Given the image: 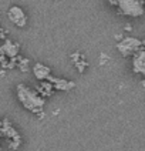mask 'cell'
Instances as JSON below:
<instances>
[{
  "label": "cell",
  "mask_w": 145,
  "mask_h": 151,
  "mask_svg": "<svg viewBox=\"0 0 145 151\" xmlns=\"http://www.w3.org/2000/svg\"><path fill=\"white\" fill-rule=\"evenodd\" d=\"M141 44H142V49H145V39L144 40H141Z\"/></svg>",
  "instance_id": "obj_14"
},
{
  "label": "cell",
  "mask_w": 145,
  "mask_h": 151,
  "mask_svg": "<svg viewBox=\"0 0 145 151\" xmlns=\"http://www.w3.org/2000/svg\"><path fill=\"white\" fill-rule=\"evenodd\" d=\"M108 3H110L111 6H115V0H108Z\"/></svg>",
  "instance_id": "obj_13"
},
{
  "label": "cell",
  "mask_w": 145,
  "mask_h": 151,
  "mask_svg": "<svg viewBox=\"0 0 145 151\" xmlns=\"http://www.w3.org/2000/svg\"><path fill=\"white\" fill-rule=\"evenodd\" d=\"M36 91L39 93L41 97H50L53 91H54V87H53V84L50 81H47V80H43V83H40L37 87H36Z\"/></svg>",
  "instance_id": "obj_9"
},
{
  "label": "cell",
  "mask_w": 145,
  "mask_h": 151,
  "mask_svg": "<svg viewBox=\"0 0 145 151\" xmlns=\"http://www.w3.org/2000/svg\"><path fill=\"white\" fill-rule=\"evenodd\" d=\"M115 6L119 13L124 16L139 17L144 14V1L142 0H115Z\"/></svg>",
  "instance_id": "obj_2"
},
{
  "label": "cell",
  "mask_w": 145,
  "mask_h": 151,
  "mask_svg": "<svg viewBox=\"0 0 145 151\" xmlns=\"http://www.w3.org/2000/svg\"><path fill=\"white\" fill-rule=\"evenodd\" d=\"M47 81H50L54 87V90H59V91H68V90H73L76 87V83L71 81V80H66V78H59V77H53L49 76L47 77Z\"/></svg>",
  "instance_id": "obj_6"
},
{
  "label": "cell",
  "mask_w": 145,
  "mask_h": 151,
  "mask_svg": "<svg viewBox=\"0 0 145 151\" xmlns=\"http://www.w3.org/2000/svg\"><path fill=\"white\" fill-rule=\"evenodd\" d=\"M117 49L122 56H131V54H135L138 50L142 49V44L141 40H138L135 37H124L121 42L117 44Z\"/></svg>",
  "instance_id": "obj_3"
},
{
  "label": "cell",
  "mask_w": 145,
  "mask_h": 151,
  "mask_svg": "<svg viewBox=\"0 0 145 151\" xmlns=\"http://www.w3.org/2000/svg\"><path fill=\"white\" fill-rule=\"evenodd\" d=\"M6 36H7V32L0 27V40H6Z\"/></svg>",
  "instance_id": "obj_12"
},
{
  "label": "cell",
  "mask_w": 145,
  "mask_h": 151,
  "mask_svg": "<svg viewBox=\"0 0 145 151\" xmlns=\"http://www.w3.org/2000/svg\"><path fill=\"white\" fill-rule=\"evenodd\" d=\"M33 74L37 80L43 81V80H47V77L51 74V70L50 67L44 66L43 63H36L33 66Z\"/></svg>",
  "instance_id": "obj_8"
},
{
  "label": "cell",
  "mask_w": 145,
  "mask_h": 151,
  "mask_svg": "<svg viewBox=\"0 0 145 151\" xmlns=\"http://www.w3.org/2000/svg\"><path fill=\"white\" fill-rule=\"evenodd\" d=\"M16 94L19 101L21 103V106L26 110L31 111L34 114H39V117L41 118L43 110H44V104H46V99L41 97L36 90L29 88L24 84H17L16 86Z\"/></svg>",
  "instance_id": "obj_1"
},
{
  "label": "cell",
  "mask_w": 145,
  "mask_h": 151,
  "mask_svg": "<svg viewBox=\"0 0 145 151\" xmlns=\"http://www.w3.org/2000/svg\"><path fill=\"white\" fill-rule=\"evenodd\" d=\"M7 16L10 19V22L13 24H16L17 27H24L27 24V16H26L24 10L19 6H11L9 9Z\"/></svg>",
  "instance_id": "obj_4"
},
{
  "label": "cell",
  "mask_w": 145,
  "mask_h": 151,
  "mask_svg": "<svg viewBox=\"0 0 145 151\" xmlns=\"http://www.w3.org/2000/svg\"><path fill=\"white\" fill-rule=\"evenodd\" d=\"M132 70L134 73L145 76V50H138L132 59Z\"/></svg>",
  "instance_id": "obj_7"
},
{
  "label": "cell",
  "mask_w": 145,
  "mask_h": 151,
  "mask_svg": "<svg viewBox=\"0 0 145 151\" xmlns=\"http://www.w3.org/2000/svg\"><path fill=\"white\" fill-rule=\"evenodd\" d=\"M0 151H3V150H0Z\"/></svg>",
  "instance_id": "obj_15"
},
{
  "label": "cell",
  "mask_w": 145,
  "mask_h": 151,
  "mask_svg": "<svg viewBox=\"0 0 145 151\" xmlns=\"http://www.w3.org/2000/svg\"><path fill=\"white\" fill-rule=\"evenodd\" d=\"M74 64H76L77 70H78L80 73H84V68L87 67V66H88V63L85 61V57L83 56V54H81V57H80V59L74 61Z\"/></svg>",
  "instance_id": "obj_11"
},
{
  "label": "cell",
  "mask_w": 145,
  "mask_h": 151,
  "mask_svg": "<svg viewBox=\"0 0 145 151\" xmlns=\"http://www.w3.org/2000/svg\"><path fill=\"white\" fill-rule=\"evenodd\" d=\"M19 50H20V46L17 43L6 39L4 43L0 46V56H6L7 59H14L19 56Z\"/></svg>",
  "instance_id": "obj_5"
},
{
  "label": "cell",
  "mask_w": 145,
  "mask_h": 151,
  "mask_svg": "<svg viewBox=\"0 0 145 151\" xmlns=\"http://www.w3.org/2000/svg\"><path fill=\"white\" fill-rule=\"evenodd\" d=\"M29 64H30L29 59H21V57L17 56V64L16 66L20 68L23 73H27V71H29Z\"/></svg>",
  "instance_id": "obj_10"
}]
</instances>
